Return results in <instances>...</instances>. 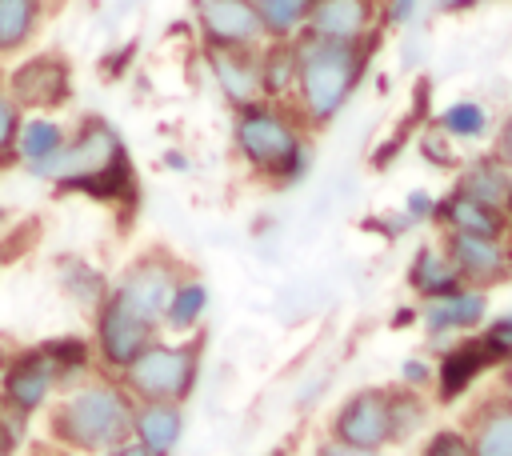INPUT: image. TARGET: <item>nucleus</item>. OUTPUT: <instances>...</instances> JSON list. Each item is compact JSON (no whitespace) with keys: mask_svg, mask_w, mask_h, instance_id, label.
<instances>
[{"mask_svg":"<svg viewBox=\"0 0 512 456\" xmlns=\"http://www.w3.org/2000/svg\"><path fill=\"white\" fill-rule=\"evenodd\" d=\"M132 408L136 400L120 388V380L88 376L48 404V440L76 456H100L132 440Z\"/></svg>","mask_w":512,"mask_h":456,"instance_id":"f257e3e1","label":"nucleus"},{"mask_svg":"<svg viewBox=\"0 0 512 456\" xmlns=\"http://www.w3.org/2000/svg\"><path fill=\"white\" fill-rule=\"evenodd\" d=\"M52 184L60 192H84L96 200H128L136 180L116 128L100 116H88L76 132H68V148Z\"/></svg>","mask_w":512,"mask_h":456,"instance_id":"f03ea898","label":"nucleus"},{"mask_svg":"<svg viewBox=\"0 0 512 456\" xmlns=\"http://www.w3.org/2000/svg\"><path fill=\"white\" fill-rule=\"evenodd\" d=\"M360 48L356 44H336V40H320V36H308L300 48H296V80H300V96H304V108L308 116L316 120H332L356 76H360Z\"/></svg>","mask_w":512,"mask_h":456,"instance_id":"7ed1b4c3","label":"nucleus"},{"mask_svg":"<svg viewBox=\"0 0 512 456\" xmlns=\"http://www.w3.org/2000/svg\"><path fill=\"white\" fill-rule=\"evenodd\" d=\"M196 372H200V352L196 344H164L152 340L124 372H120V388L140 404V400H164V404H180L192 388H196Z\"/></svg>","mask_w":512,"mask_h":456,"instance_id":"20e7f679","label":"nucleus"},{"mask_svg":"<svg viewBox=\"0 0 512 456\" xmlns=\"http://www.w3.org/2000/svg\"><path fill=\"white\" fill-rule=\"evenodd\" d=\"M12 104L24 112V116H36V112H56L60 104H68L72 96V68L64 56L56 52H40V56H28V60H16L8 72H4V84H0Z\"/></svg>","mask_w":512,"mask_h":456,"instance_id":"39448f33","label":"nucleus"},{"mask_svg":"<svg viewBox=\"0 0 512 456\" xmlns=\"http://www.w3.org/2000/svg\"><path fill=\"white\" fill-rule=\"evenodd\" d=\"M176 284H180V280H176V268H172L168 260L144 256V260L128 264V272H124L116 284H108V300H112L116 308H124L128 316L144 320L148 328H160L164 308H168V296H172Z\"/></svg>","mask_w":512,"mask_h":456,"instance_id":"423d86ee","label":"nucleus"},{"mask_svg":"<svg viewBox=\"0 0 512 456\" xmlns=\"http://www.w3.org/2000/svg\"><path fill=\"white\" fill-rule=\"evenodd\" d=\"M56 392H60V380H56V368H52V360H48V352L40 344L4 360V368H0V396L8 404H16L24 416L44 412Z\"/></svg>","mask_w":512,"mask_h":456,"instance_id":"0eeeda50","label":"nucleus"},{"mask_svg":"<svg viewBox=\"0 0 512 456\" xmlns=\"http://www.w3.org/2000/svg\"><path fill=\"white\" fill-rule=\"evenodd\" d=\"M236 148H240L256 168H276V172H280V164H284L300 144H296V128H292L280 112H272V108H264V104H248V108H240V116H236Z\"/></svg>","mask_w":512,"mask_h":456,"instance_id":"6e6552de","label":"nucleus"},{"mask_svg":"<svg viewBox=\"0 0 512 456\" xmlns=\"http://www.w3.org/2000/svg\"><path fill=\"white\" fill-rule=\"evenodd\" d=\"M152 340H156V328H148L144 320L128 316L124 308H116V304L104 296V304L96 308V344H92V352L100 356L104 368L124 372Z\"/></svg>","mask_w":512,"mask_h":456,"instance_id":"1a4fd4ad","label":"nucleus"},{"mask_svg":"<svg viewBox=\"0 0 512 456\" xmlns=\"http://www.w3.org/2000/svg\"><path fill=\"white\" fill-rule=\"evenodd\" d=\"M196 24L212 48H248L264 32L252 0H196Z\"/></svg>","mask_w":512,"mask_h":456,"instance_id":"9d476101","label":"nucleus"},{"mask_svg":"<svg viewBox=\"0 0 512 456\" xmlns=\"http://www.w3.org/2000/svg\"><path fill=\"white\" fill-rule=\"evenodd\" d=\"M64 148H68V132L56 116L48 112H36V116H24L20 132H16V164L28 172V176H40V180H52L60 160H64Z\"/></svg>","mask_w":512,"mask_h":456,"instance_id":"9b49d317","label":"nucleus"},{"mask_svg":"<svg viewBox=\"0 0 512 456\" xmlns=\"http://www.w3.org/2000/svg\"><path fill=\"white\" fill-rule=\"evenodd\" d=\"M336 440L352 448L376 452L384 440H392V420H388V396L384 392H360L352 396L340 416H336Z\"/></svg>","mask_w":512,"mask_h":456,"instance_id":"f8f14e48","label":"nucleus"},{"mask_svg":"<svg viewBox=\"0 0 512 456\" xmlns=\"http://www.w3.org/2000/svg\"><path fill=\"white\" fill-rule=\"evenodd\" d=\"M184 432V412L180 404H164V400H140L132 408V440L148 452V456H172Z\"/></svg>","mask_w":512,"mask_h":456,"instance_id":"ddd939ff","label":"nucleus"},{"mask_svg":"<svg viewBox=\"0 0 512 456\" xmlns=\"http://www.w3.org/2000/svg\"><path fill=\"white\" fill-rule=\"evenodd\" d=\"M308 20H312V36L320 40L356 44L372 20V4L368 0H316Z\"/></svg>","mask_w":512,"mask_h":456,"instance_id":"4468645a","label":"nucleus"},{"mask_svg":"<svg viewBox=\"0 0 512 456\" xmlns=\"http://www.w3.org/2000/svg\"><path fill=\"white\" fill-rule=\"evenodd\" d=\"M212 72H216V84L224 88V96L240 108L256 104L260 96V60L248 56V48H212Z\"/></svg>","mask_w":512,"mask_h":456,"instance_id":"2eb2a0df","label":"nucleus"},{"mask_svg":"<svg viewBox=\"0 0 512 456\" xmlns=\"http://www.w3.org/2000/svg\"><path fill=\"white\" fill-rule=\"evenodd\" d=\"M452 268H456V276H468L476 284H488V280H496V276L508 272V252L496 244V236L456 232L452 236Z\"/></svg>","mask_w":512,"mask_h":456,"instance_id":"dca6fc26","label":"nucleus"},{"mask_svg":"<svg viewBox=\"0 0 512 456\" xmlns=\"http://www.w3.org/2000/svg\"><path fill=\"white\" fill-rule=\"evenodd\" d=\"M44 20V0H0V60L20 56Z\"/></svg>","mask_w":512,"mask_h":456,"instance_id":"f3484780","label":"nucleus"},{"mask_svg":"<svg viewBox=\"0 0 512 456\" xmlns=\"http://www.w3.org/2000/svg\"><path fill=\"white\" fill-rule=\"evenodd\" d=\"M56 280H60L64 296L72 304L88 308V312H96L104 304V296H108V280L88 260H80V256H60L56 260Z\"/></svg>","mask_w":512,"mask_h":456,"instance_id":"a211bd4d","label":"nucleus"},{"mask_svg":"<svg viewBox=\"0 0 512 456\" xmlns=\"http://www.w3.org/2000/svg\"><path fill=\"white\" fill-rule=\"evenodd\" d=\"M460 192H464L468 200L492 208V212L512 208V176H508L504 164H492V160L472 164V168L464 172V180H460Z\"/></svg>","mask_w":512,"mask_h":456,"instance_id":"6ab92c4d","label":"nucleus"},{"mask_svg":"<svg viewBox=\"0 0 512 456\" xmlns=\"http://www.w3.org/2000/svg\"><path fill=\"white\" fill-rule=\"evenodd\" d=\"M472 456H512V400L488 404L472 424Z\"/></svg>","mask_w":512,"mask_h":456,"instance_id":"aec40b11","label":"nucleus"},{"mask_svg":"<svg viewBox=\"0 0 512 456\" xmlns=\"http://www.w3.org/2000/svg\"><path fill=\"white\" fill-rule=\"evenodd\" d=\"M488 360H496V352L480 340V344H460V348H452L448 356H444V364H440V392L452 400V396H460L484 368H488Z\"/></svg>","mask_w":512,"mask_h":456,"instance_id":"412c9836","label":"nucleus"},{"mask_svg":"<svg viewBox=\"0 0 512 456\" xmlns=\"http://www.w3.org/2000/svg\"><path fill=\"white\" fill-rule=\"evenodd\" d=\"M484 316V296L480 292H448V296H436L424 312V324L432 332H452V328H472L480 324Z\"/></svg>","mask_w":512,"mask_h":456,"instance_id":"4be33fe9","label":"nucleus"},{"mask_svg":"<svg viewBox=\"0 0 512 456\" xmlns=\"http://www.w3.org/2000/svg\"><path fill=\"white\" fill-rule=\"evenodd\" d=\"M40 348L48 352V360L56 368L60 392L80 384V380H88V372H92V344L84 336H56V340H44Z\"/></svg>","mask_w":512,"mask_h":456,"instance_id":"5701e85b","label":"nucleus"},{"mask_svg":"<svg viewBox=\"0 0 512 456\" xmlns=\"http://www.w3.org/2000/svg\"><path fill=\"white\" fill-rule=\"evenodd\" d=\"M204 308H208L204 284H200V280H180V284L172 288V296H168V308H164V320H160V324L172 328V332H188V328L200 324Z\"/></svg>","mask_w":512,"mask_h":456,"instance_id":"b1692460","label":"nucleus"},{"mask_svg":"<svg viewBox=\"0 0 512 456\" xmlns=\"http://www.w3.org/2000/svg\"><path fill=\"white\" fill-rule=\"evenodd\" d=\"M412 284L420 292H428L432 300L436 296H448V292H456V268H452V260L444 252L420 248L416 260H412Z\"/></svg>","mask_w":512,"mask_h":456,"instance_id":"393cba45","label":"nucleus"},{"mask_svg":"<svg viewBox=\"0 0 512 456\" xmlns=\"http://www.w3.org/2000/svg\"><path fill=\"white\" fill-rule=\"evenodd\" d=\"M444 212H448V220H452L456 232H468V236H496V232H500V212H492V208L468 200L464 192H456V196L444 204Z\"/></svg>","mask_w":512,"mask_h":456,"instance_id":"a878e982","label":"nucleus"},{"mask_svg":"<svg viewBox=\"0 0 512 456\" xmlns=\"http://www.w3.org/2000/svg\"><path fill=\"white\" fill-rule=\"evenodd\" d=\"M292 80H296V48L276 44V48L260 60V92H264V96H284Z\"/></svg>","mask_w":512,"mask_h":456,"instance_id":"bb28decb","label":"nucleus"},{"mask_svg":"<svg viewBox=\"0 0 512 456\" xmlns=\"http://www.w3.org/2000/svg\"><path fill=\"white\" fill-rule=\"evenodd\" d=\"M252 4H256V12H260L264 32L288 36L300 20H308V12H312L316 0H252Z\"/></svg>","mask_w":512,"mask_h":456,"instance_id":"cd10ccee","label":"nucleus"},{"mask_svg":"<svg viewBox=\"0 0 512 456\" xmlns=\"http://www.w3.org/2000/svg\"><path fill=\"white\" fill-rule=\"evenodd\" d=\"M488 128V112L480 104H452L440 112V132L444 136H480Z\"/></svg>","mask_w":512,"mask_h":456,"instance_id":"c85d7f7f","label":"nucleus"},{"mask_svg":"<svg viewBox=\"0 0 512 456\" xmlns=\"http://www.w3.org/2000/svg\"><path fill=\"white\" fill-rule=\"evenodd\" d=\"M28 424H32V416H24L16 404H8V400L0 396V448H4L8 456H16V452L28 444Z\"/></svg>","mask_w":512,"mask_h":456,"instance_id":"c756f323","label":"nucleus"},{"mask_svg":"<svg viewBox=\"0 0 512 456\" xmlns=\"http://www.w3.org/2000/svg\"><path fill=\"white\" fill-rule=\"evenodd\" d=\"M24 124V112L12 104V96L0 88V164H16V132Z\"/></svg>","mask_w":512,"mask_h":456,"instance_id":"7c9ffc66","label":"nucleus"},{"mask_svg":"<svg viewBox=\"0 0 512 456\" xmlns=\"http://www.w3.org/2000/svg\"><path fill=\"white\" fill-rule=\"evenodd\" d=\"M424 456H472V444L460 432H436L432 444L424 448Z\"/></svg>","mask_w":512,"mask_h":456,"instance_id":"2f4dec72","label":"nucleus"},{"mask_svg":"<svg viewBox=\"0 0 512 456\" xmlns=\"http://www.w3.org/2000/svg\"><path fill=\"white\" fill-rule=\"evenodd\" d=\"M484 344L496 352V356H504V352H512V316H504L500 324H492V332L484 336Z\"/></svg>","mask_w":512,"mask_h":456,"instance_id":"473e14b6","label":"nucleus"},{"mask_svg":"<svg viewBox=\"0 0 512 456\" xmlns=\"http://www.w3.org/2000/svg\"><path fill=\"white\" fill-rule=\"evenodd\" d=\"M24 456H76V452L60 448V444H52V440H36V444H24Z\"/></svg>","mask_w":512,"mask_h":456,"instance_id":"72a5a7b5","label":"nucleus"},{"mask_svg":"<svg viewBox=\"0 0 512 456\" xmlns=\"http://www.w3.org/2000/svg\"><path fill=\"white\" fill-rule=\"evenodd\" d=\"M432 196H424V192H416V196H408V216H416V220H428L432 216Z\"/></svg>","mask_w":512,"mask_h":456,"instance_id":"f704fd0d","label":"nucleus"},{"mask_svg":"<svg viewBox=\"0 0 512 456\" xmlns=\"http://www.w3.org/2000/svg\"><path fill=\"white\" fill-rule=\"evenodd\" d=\"M316 456H376V452H368V448H352V444H324Z\"/></svg>","mask_w":512,"mask_h":456,"instance_id":"c9c22d12","label":"nucleus"},{"mask_svg":"<svg viewBox=\"0 0 512 456\" xmlns=\"http://www.w3.org/2000/svg\"><path fill=\"white\" fill-rule=\"evenodd\" d=\"M500 164H504V168L512 164V120L504 124V136H500Z\"/></svg>","mask_w":512,"mask_h":456,"instance_id":"e433bc0d","label":"nucleus"},{"mask_svg":"<svg viewBox=\"0 0 512 456\" xmlns=\"http://www.w3.org/2000/svg\"><path fill=\"white\" fill-rule=\"evenodd\" d=\"M100 456H148L136 440H128V444H120V448H108V452H100Z\"/></svg>","mask_w":512,"mask_h":456,"instance_id":"4c0bfd02","label":"nucleus"},{"mask_svg":"<svg viewBox=\"0 0 512 456\" xmlns=\"http://www.w3.org/2000/svg\"><path fill=\"white\" fill-rule=\"evenodd\" d=\"M424 376H428V368H424L420 360H408V364H404V380H412V384H420Z\"/></svg>","mask_w":512,"mask_h":456,"instance_id":"58836bf2","label":"nucleus"},{"mask_svg":"<svg viewBox=\"0 0 512 456\" xmlns=\"http://www.w3.org/2000/svg\"><path fill=\"white\" fill-rule=\"evenodd\" d=\"M412 4H416V0H392V20H404V16L412 12Z\"/></svg>","mask_w":512,"mask_h":456,"instance_id":"ea45409f","label":"nucleus"},{"mask_svg":"<svg viewBox=\"0 0 512 456\" xmlns=\"http://www.w3.org/2000/svg\"><path fill=\"white\" fill-rule=\"evenodd\" d=\"M464 4H476V0H436V8H464Z\"/></svg>","mask_w":512,"mask_h":456,"instance_id":"a19ab883","label":"nucleus"},{"mask_svg":"<svg viewBox=\"0 0 512 456\" xmlns=\"http://www.w3.org/2000/svg\"><path fill=\"white\" fill-rule=\"evenodd\" d=\"M508 392H512V360H508Z\"/></svg>","mask_w":512,"mask_h":456,"instance_id":"79ce46f5","label":"nucleus"},{"mask_svg":"<svg viewBox=\"0 0 512 456\" xmlns=\"http://www.w3.org/2000/svg\"><path fill=\"white\" fill-rule=\"evenodd\" d=\"M0 228H4V208H0Z\"/></svg>","mask_w":512,"mask_h":456,"instance_id":"37998d69","label":"nucleus"},{"mask_svg":"<svg viewBox=\"0 0 512 456\" xmlns=\"http://www.w3.org/2000/svg\"><path fill=\"white\" fill-rule=\"evenodd\" d=\"M0 368H4V356H0Z\"/></svg>","mask_w":512,"mask_h":456,"instance_id":"c03bdc74","label":"nucleus"},{"mask_svg":"<svg viewBox=\"0 0 512 456\" xmlns=\"http://www.w3.org/2000/svg\"><path fill=\"white\" fill-rule=\"evenodd\" d=\"M0 456H8V452H4V448H0Z\"/></svg>","mask_w":512,"mask_h":456,"instance_id":"a18cd8bd","label":"nucleus"}]
</instances>
